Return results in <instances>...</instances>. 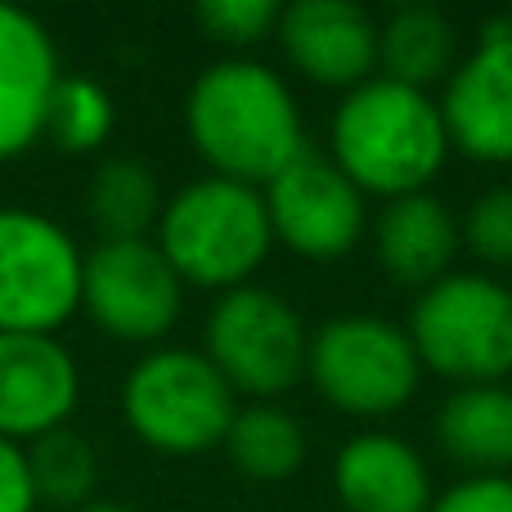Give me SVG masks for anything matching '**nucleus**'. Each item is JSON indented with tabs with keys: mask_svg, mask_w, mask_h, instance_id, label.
Instances as JSON below:
<instances>
[{
	"mask_svg": "<svg viewBox=\"0 0 512 512\" xmlns=\"http://www.w3.org/2000/svg\"><path fill=\"white\" fill-rule=\"evenodd\" d=\"M185 131L212 176L270 185L306 153L301 108L288 81L256 59H221L189 86Z\"/></svg>",
	"mask_w": 512,
	"mask_h": 512,
	"instance_id": "nucleus-1",
	"label": "nucleus"
},
{
	"mask_svg": "<svg viewBox=\"0 0 512 512\" xmlns=\"http://www.w3.org/2000/svg\"><path fill=\"white\" fill-rule=\"evenodd\" d=\"M333 162L360 194L405 198L427 194L450 158L445 117L427 90L369 77L346 90L333 113Z\"/></svg>",
	"mask_w": 512,
	"mask_h": 512,
	"instance_id": "nucleus-2",
	"label": "nucleus"
},
{
	"mask_svg": "<svg viewBox=\"0 0 512 512\" xmlns=\"http://www.w3.org/2000/svg\"><path fill=\"white\" fill-rule=\"evenodd\" d=\"M153 243L180 274V283L230 292L252 283V274L265 265L274 230L261 189L225 176H203L162 203Z\"/></svg>",
	"mask_w": 512,
	"mask_h": 512,
	"instance_id": "nucleus-3",
	"label": "nucleus"
},
{
	"mask_svg": "<svg viewBox=\"0 0 512 512\" xmlns=\"http://www.w3.org/2000/svg\"><path fill=\"white\" fill-rule=\"evenodd\" d=\"M405 333L418 364L459 387L504 382L512 373V288L490 274L450 270L418 292Z\"/></svg>",
	"mask_w": 512,
	"mask_h": 512,
	"instance_id": "nucleus-4",
	"label": "nucleus"
},
{
	"mask_svg": "<svg viewBox=\"0 0 512 512\" xmlns=\"http://www.w3.org/2000/svg\"><path fill=\"white\" fill-rule=\"evenodd\" d=\"M239 400L203 351L158 346L122 382V418L158 454H203L225 445Z\"/></svg>",
	"mask_w": 512,
	"mask_h": 512,
	"instance_id": "nucleus-5",
	"label": "nucleus"
},
{
	"mask_svg": "<svg viewBox=\"0 0 512 512\" xmlns=\"http://www.w3.org/2000/svg\"><path fill=\"white\" fill-rule=\"evenodd\" d=\"M306 378L351 418H387L418 391L423 364L400 324L382 315H337L310 333Z\"/></svg>",
	"mask_w": 512,
	"mask_h": 512,
	"instance_id": "nucleus-6",
	"label": "nucleus"
},
{
	"mask_svg": "<svg viewBox=\"0 0 512 512\" xmlns=\"http://www.w3.org/2000/svg\"><path fill=\"white\" fill-rule=\"evenodd\" d=\"M310 333L301 315L270 288H230L207 315V360L234 396L270 400L306 378Z\"/></svg>",
	"mask_w": 512,
	"mask_h": 512,
	"instance_id": "nucleus-7",
	"label": "nucleus"
},
{
	"mask_svg": "<svg viewBox=\"0 0 512 512\" xmlns=\"http://www.w3.org/2000/svg\"><path fill=\"white\" fill-rule=\"evenodd\" d=\"M81 261L68 230L32 207H0V333H45L81 310Z\"/></svg>",
	"mask_w": 512,
	"mask_h": 512,
	"instance_id": "nucleus-8",
	"label": "nucleus"
},
{
	"mask_svg": "<svg viewBox=\"0 0 512 512\" xmlns=\"http://www.w3.org/2000/svg\"><path fill=\"white\" fill-rule=\"evenodd\" d=\"M185 306V283L153 239L99 243L81 261V310L117 342H162Z\"/></svg>",
	"mask_w": 512,
	"mask_h": 512,
	"instance_id": "nucleus-9",
	"label": "nucleus"
},
{
	"mask_svg": "<svg viewBox=\"0 0 512 512\" xmlns=\"http://www.w3.org/2000/svg\"><path fill=\"white\" fill-rule=\"evenodd\" d=\"M274 243L297 252L301 261H342L364 239V194L337 171L333 158L301 153L261 189Z\"/></svg>",
	"mask_w": 512,
	"mask_h": 512,
	"instance_id": "nucleus-10",
	"label": "nucleus"
},
{
	"mask_svg": "<svg viewBox=\"0 0 512 512\" xmlns=\"http://www.w3.org/2000/svg\"><path fill=\"white\" fill-rule=\"evenodd\" d=\"M450 149L472 162H512V36L504 18L481 27L477 50L454 63L441 99Z\"/></svg>",
	"mask_w": 512,
	"mask_h": 512,
	"instance_id": "nucleus-11",
	"label": "nucleus"
},
{
	"mask_svg": "<svg viewBox=\"0 0 512 512\" xmlns=\"http://www.w3.org/2000/svg\"><path fill=\"white\" fill-rule=\"evenodd\" d=\"M81 405V369L59 337L0 333V441L32 445L68 427Z\"/></svg>",
	"mask_w": 512,
	"mask_h": 512,
	"instance_id": "nucleus-12",
	"label": "nucleus"
},
{
	"mask_svg": "<svg viewBox=\"0 0 512 512\" xmlns=\"http://www.w3.org/2000/svg\"><path fill=\"white\" fill-rule=\"evenodd\" d=\"M274 36L283 59L315 86L355 90L378 77V23L351 0H297L279 9Z\"/></svg>",
	"mask_w": 512,
	"mask_h": 512,
	"instance_id": "nucleus-13",
	"label": "nucleus"
},
{
	"mask_svg": "<svg viewBox=\"0 0 512 512\" xmlns=\"http://www.w3.org/2000/svg\"><path fill=\"white\" fill-rule=\"evenodd\" d=\"M59 77L50 27L0 0V162H14L41 140L45 104Z\"/></svg>",
	"mask_w": 512,
	"mask_h": 512,
	"instance_id": "nucleus-14",
	"label": "nucleus"
},
{
	"mask_svg": "<svg viewBox=\"0 0 512 512\" xmlns=\"http://www.w3.org/2000/svg\"><path fill=\"white\" fill-rule=\"evenodd\" d=\"M333 490L346 512H432L436 504L423 454L387 432H364L342 445Z\"/></svg>",
	"mask_w": 512,
	"mask_h": 512,
	"instance_id": "nucleus-15",
	"label": "nucleus"
},
{
	"mask_svg": "<svg viewBox=\"0 0 512 512\" xmlns=\"http://www.w3.org/2000/svg\"><path fill=\"white\" fill-rule=\"evenodd\" d=\"M373 243H378V261L405 288H432L445 279L459 256V221L454 212L432 194H405L391 198L382 207L378 225H373Z\"/></svg>",
	"mask_w": 512,
	"mask_h": 512,
	"instance_id": "nucleus-16",
	"label": "nucleus"
},
{
	"mask_svg": "<svg viewBox=\"0 0 512 512\" xmlns=\"http://www.w3.org/2000/svg\"><path fill=\"white\" fill-rule=\"evenodd\" d=\"M436 445L472 477H508L512 468V387H459L436 409Z\"/></svg>",
	"mask_w": 512,
	"mask_h": 512,
	"instance_id": "nucleus-17",
	"label": "nucleus"
},
{
	"mask_svg": "<svg viewBox=\"0 0 512 512\" xmlns=\"http://www.w3.org/2000/svg\"><path fill=\"white\" fill-rule=\"evenodd\" d=\"M454 54H459L454 23L432 5H400L378 27V77L400 86L427 90L436 81H450Z\"/></svg>",
	"mask_w": 512,
	"mask_h": 512,
	"instance_id": "nucleus-18",
	"label": "nucleus"
},
{
	"mask_svg": "<svg viewBox=\"0 0 512 512\" xmlns=\"http://www.w3.org/2000/svg\"><path fill=\"white\" fill-rule=\"evenodd\" d=\"M86 212L99 230V243L149 239L162 216V189L153 167H144L140 158H104L90 176Z\"/></svg>",
	"mask_w": 512,
	"mask_h": 512,
	"instance_id": "nucleus-19",
	"label": "nucleus"
},
{
	"mask_svg": "<svg viewBox=\"0 0 512 512\" xmlns=\"http://www.w3.org/2000/svg\"><path fill=\"white\" fill-rule=\"evenodd\" d=\"M225 450L243 477L288 481L306 463V432L288 409L270 405V400H252L234 414L230 432H225Z\"/></svg>",
	"mask_w": 512,
	"mask_h": 512,
	"instance_id": "nucleus-20",
	"label": "nucleus"
},
{
	"mask_svg": "<svg viewBox=\"0 0 512 512\" xmlns=\"http://www.w3.org/2000/svg\"><path fill=\"white\" fill-rule=\"evenodd\" d=\"M23 454H27V472H32L36 504L77 512L95 499L99 454L81 432H72V427L45 432L41 441L23 445Z\"/></svg>",
	"mask_w": 512,
	"mask_h": 512,
	"instance_id": "nucleus-21",
	"label": "nucleus"
},
{
	"mask_svg": "<svg viewBox=\"0 0 512 512\" xmlns=\"http://www.w3.org/2000/svg\"><path fill=\"white\" fill-rule=\"evenodd\" d=\"M117 108L99 81L90 77H59L45 104V126L41 135L63 153H95L99 144L113 135Z\"/></svg>",
	"mask_w": 512,
	"mask_h": 512,
	"instance_id": "nucleus-22",
	"label": "nucleus"
},
{
	"mask_svg": "<svg viewBox=\"0 0 512 512\" xmlns=\"http://www.w3.org/2000/svg\"><path fill=\"white\" fill-rule=\"evenodd\" d=\"M459 239L486 265L512 270V185H495L481 198H472V207L463 212Z\"/></svg>",
	"mask_w": 512,
	"mask_h": 512,
	"instance_id": "nucleus-23",
	"label": "nucleus"
},
{
	"mask_svg": "<svg viewBox=\"0 0 512 512\" xmlns=\"http://www.w3.org/2000/svg\"><path fill=\"white\" fill-rule=\"evenodd\" d=\"M194 18L221 45H256L279 27V5L274 0H203Z\"/></svg>",
	"mask_w": 512,
	"mask_h": 512,
	"instance_id": "nucleus-24",
	"label": "nucleus"
},
{
	"mask_svg": "<svg viewBox=\"0 0 512 512\" xmlns=\"http://www.w3.org/2000/svg\"><path fill=\"white\" fill-rule=\"evenodd\" d=\"M432 512H512V477H463L436 495Z\"/></svg>",
	"mask_w": 512,
	"mask_h": 512,
	"instance_id": "nucleus-25",
	"label": "nucleus"
},
{
	"mask_svg": "<svg viewBox=\"0 0 512 512\" xmlns=\"http://www.w3.org/2000/svg\"><path fill=\"white\" fill-rule=\"evenodd\" d=\"M32 508H36V490L23 445L0 441V512H32Z\"/></svg>",
	"mask_w": 512,
	"mask_h": 512,
	"instance_id": "nucleus-26",
	"label": "nucleus"
},
{
	"mask_svg": "<svg viewBox=\"0 0 512 512\" xmlns=\"http://www.w3.org/2000/svg\"><path fill=\"white\" fill-rule=\"evenodd\" d=\"M77 512H131V508L108 504V499H90V504H86V508H77Z\"/></svg>",
	"mask_w": 512,
	"mask_h": 512,
	"instance_id": "nucleus-27",
	"label": "nucleus"
},
{
	"mask_svg": "<svg viewBox=\"0 0 512 512\" xmlns=\"http://www.w3.org/2000/svg\"><path fill=\"white\" fill-rule=\"evenodd\" d=\"M504 27H508V36H512V9H508V14H504Z\"/></svg>",
	"mask_w": 512,
	"mask_h": 512,
	"instance_id": "nucleus-28",
	"label": "nucleus"
}]
</instances>
